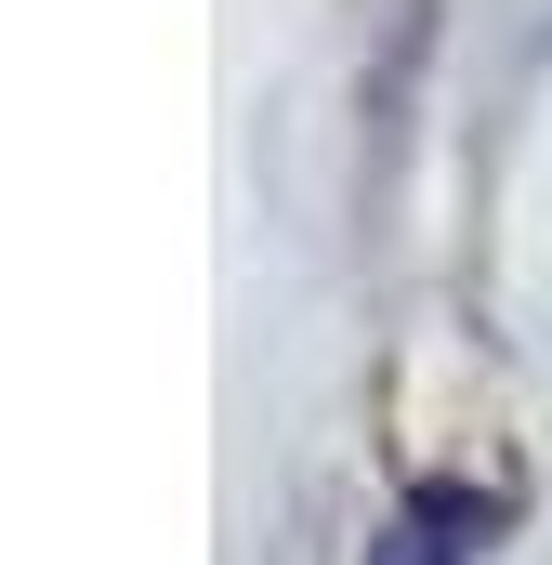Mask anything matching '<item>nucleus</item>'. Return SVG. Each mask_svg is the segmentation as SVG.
Instances as JSON below:
<instances>
[{
	"mask_svg": "<svg viewBox=\"0 0 552 565\" xmlns=\"http://www.w3.org/2000/svg\"><path fill=\"white\" fill-rule=\"evenodd\" d=\"M474 540H487V513L460 487H421L408 513H395V540H382V565H474Z\"/></svg>",
	"mask_w": 552,
	"mask_h": 565,
	"instance_id": "f257e3e1",
	"label": "nucleus"
}]
</instances>
